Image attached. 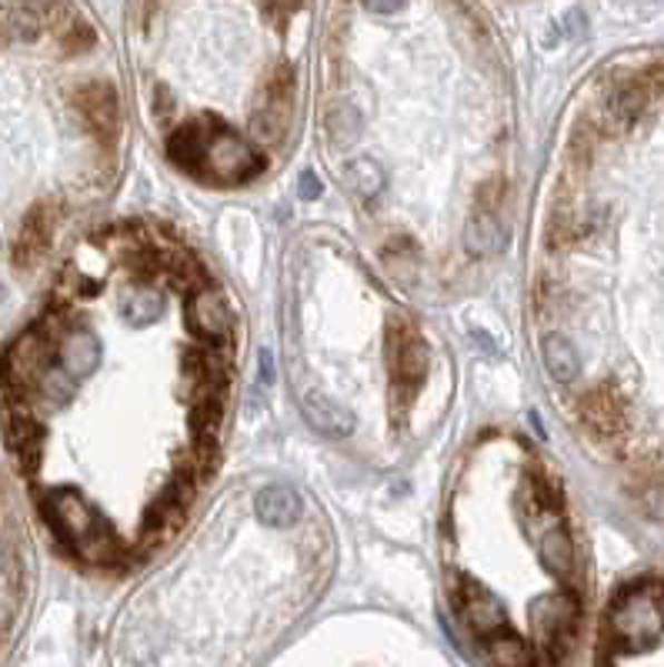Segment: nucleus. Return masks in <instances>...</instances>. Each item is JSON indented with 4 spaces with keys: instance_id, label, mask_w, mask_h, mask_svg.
Here are the masks:
<instances>
[{
    "instance_id": "obj_5",
    "label": "nucleus",
    "mask_w": 664,
    "mask_h": 667,
    "mask_svg": "<svg viewBox=\"0 0 664 667\" xmlns=\"http://www.w3.org/2000/svg\"><path fill=\"white\" fill-rule=\"evenodd\" d=\"M441 565L458 631L481 661H572L588 568L568 491L525 431L491 428L461 451L445 494Z\"/></svg>"
},
{
    "instance_id": "obj_2",
    "label": "nucleus",
    "mask_w": 664,
    "mask_h": 667,
    "mask_svg": "<svg viewBox=\"0 0 664 667\" xmlns=\"http://www.w3.org/2000/svg\"><path fill=\"white\" fill-rule=\"evenodd\" d=\"M531 304L582 451L664 521V50L578 90L535 220Z\"/></svg>"
},
{
    "instance_id": "obj_8",
    "label": "nucleus",
    "mask_w": 664,
    "mask_h": 667,
    "mask_svg": "<svg viewBox=\"0 0 664 667\" xmlns=\"http://www.w3.org/2000/svg\"><path fill=\"white\" fill-rule=\"evenodd\" d=\"M598 665H664V571L618 588L598 621Z\"/></svg>"
},
{
    "instance_id": "obj_1",
    "label": "nucleus",
    "mask_w": 664,
    "mask_h": 667,
    "mask_svg": "<svg viewBox=\"0 0 664 667\" xmlns=\"http://www.w3.org/2000/svg\"><path fill=\"white\" fill-rule=\"evenodd\" d=\"M237 317L170 227L90 230L0 361L7 444L57 548L120 575L207 491L237 388Z\"/></svg>"
},
{
    "instance_id": "obj_6",
    "label": "nucleus",
    "mask_w": 664,
    "mask_h": 667,
    "mask_svg": "<svg viewBox=\"0 0 664 667\" xmlns=\"http://www.w3.org/2000/svg\"><path fill=\"white\" fill-rule=\"evenodd\" d=\"M287 374L307 421L374 464L404 458L451 398V367L431 331L331 237L294 254Z\"/></svg>"
},
{
    "instance_id": "obj_7",
    "label": "nucleus",
    "mask_w": 664,
    "mask_h": 667,
    "mask_svg": "<svg viewBox=\"0 0 664 667\" xmlns=\"http://www.w3.org/2000/svg\"><path fill=\"white\" fill-rule=\"evenodd\" d=\"M328 558V524L297 488L231 498L150 588L137 615L147 661H247L314 601Z\"/></svg>"
},
{
    "instance_id": "obj_3",
    "label": "nucleus",
    "mask_w": 664,
    "mask_h": 667,
    "mask_svg": "<svg viewBox=\"0 0 664 667\" xmlns=\"http://www.w3.org/2000/svg\"><path fill=\"white\" fill-rule=\"evenodd\" d=\"M321 150L381 261L411 287L475 281L508 237L511 77L481 20L438 0H348L318 90Z\"/></svg>"
},
{
    "instance_id": "obj_4",
    "label": "nucleus",
    "mask_w": 664,
    "mask_h": 667,
    "mask_svg": "<svg viewBox=\"0 0 664 667\" xmlns=\"http://www.w3.org/2000/svg\"><path fill=\"white\" fill-rule=\"evenodd\" d=\"M311 0H137L134 84L164 160L204 190H244L291 150Z\"/></svg>"
}]
</instances>
